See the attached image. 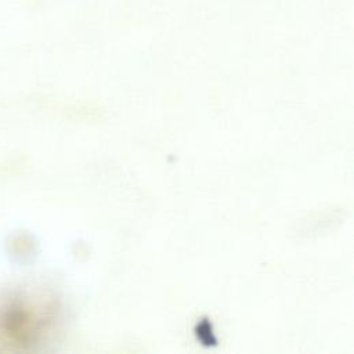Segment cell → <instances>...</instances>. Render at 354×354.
I'll list each match as a JSON object with an SVG mask.
<instances>
[{
  "instance_id": "cell-1",
  "label": "cell",
  "mask_w": 354,
  "mask_h": 354,
  "mask_svg": "<svg viewBox=\"0 0 354 354\" xmlns=\"http://www.w3.org/2000/svg\"><path fill=\"white\" fill-rule=\"evenodd\" d=\"M57 310L51 301L18 290L0 300V343L35 344L51 336Z\"/></svg>"
}]
</instances>
